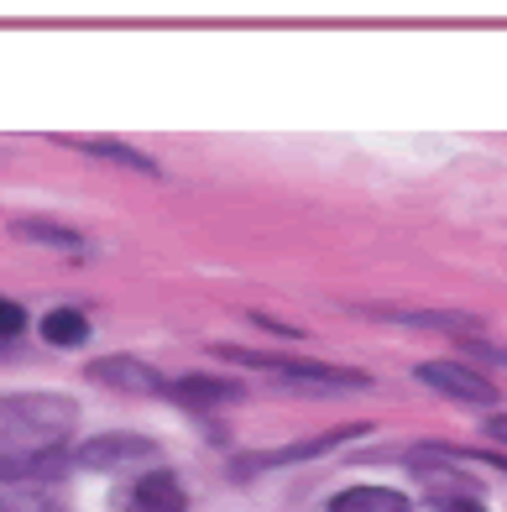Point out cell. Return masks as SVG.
<instances>
[{
  "label": "cell",
  "mask_w": 507,
  "mask_h": 512,
  "mask_svg": "<svg viewBox=\"0 0 507 512\" xmlns=\"http://www.w3.org/2000/svg\"><path fill=\"white\" fill-rule=\"evenodd\" d=\"M74 424L79 408L63 392H11L0 398V455H58Z\"/></svg>",
  "instance_id": "1"
},
{
  "label": "cell",
  "mask_w": 507,
  "mask_h": 512,
  "mask_svg": "<svg viewBox=\"0 0 507 512\" xmlns=\"http://www.w3.org/2000/svg\"><path fill=\"white\" fill-rule=\"evenodd\" d=\"M215 356L267 371V377L278 382L283 392H298V398H335V392H361V387H372V382L361 377V371H345V366H319V361H272V356H257V351H236V345H220Z\"/></svg>",
  "instance_id": "2"
},
{
  "label": "cell",
  "mask_w": 507,
  "mask_h": 512,
  "mask_svg": "<svg viewBox=\"0 0 507 512\" xmlns=\"http://www.w3.org/2000/svg\"><path fill=\"white\" fill-rule=\"evenodd\" d=\"M419 382L434 387V392H445V398H455V403H471V408H492L497 403V387L481 377V371H471L466 361H424Z\"/></svg>",
  "instance_id": "3"
},
{
  "label": "cell",
  "mask_w": 507,
  "mask_h": 512,
  "mask_svg": "<svg viewBox=\"0 0 507 512\" xmlns=\"http://www.w3.org/2000/svg\"><path fill=\"white\" fill-rule=\"evenodd\" d=\"M89 377L126 392V398H157V392H173V382L163 377V371H152L142 356H100L89 361Z\"/></svg>",
  "instance_id": "4"
},
{
  "label": "cell",
  "mask_w": 507,
  "mask_h": 512,
  "mask_svg": "<svg viewBox=\"0 0 507 512\" xmlns=\"http://www.w3.org/2000/svg\"><path fill=\"white\" fill-rule=\"evenodd\" d=\"M366 424H351V429H335V434H314V439H298V445H283V450H262V455H241L236 460V476H257V471H272V465H293V460H314V455H330L340 450L345 439H361Z\"/></svg>",
  "instance_id": "5"
},
{
  "label": "cell",
  "mask_w": 507,
  "mask_h": 512,
  "mask_svg": "<svg viewBox=\"0 0 507 512\" xmlns=\"http://www.w3.org/2000/svg\"><path fill=\"white\" fill-rule=\"evenodd\" d=\"M115 507L121 512H189V492L178 486L173 471H152V476H136L126 492H115Z\"/></svg>",
  "instance_id": "6"
},
{
  "label": "cell",
  "mask_w": 507,
  "mask_h": 512,
  "mask_svg": "<svg viewBox=\"0 0 507 512\" xmlns=\"http://www.w3.org/2000/svg\"><path fill=\"white\" fill-rule=\"evenodd\" d=\"M157 445L142 434H100V439H84L79 445V465L89 471H121V465H136V460H152Z\"/></svg>",
  "instance_id": "7"
},
{
  "label": "cell",
  "mask_w": 507,
  "mask_h": 512,
  "mask_svg": "<svg viewBox=\"0 0 507 512\" xmlns=\"http://www.w3.org/2000/svg\"><path fill=\"white\" fill-rule=\"evenodd\" d=\"M63 142L79 147V152H89V157H105V162H121V168H136V173L157 178V162L142 157L136 147H126V142H110V136H63Z\"/></svg>",
  "instance_id": "8"
},
{
  "label": "cell",
  "mask_w": 507,
  "mask_h": 512,
  "mask_svg": "<svg viewBox=\"0 0 507 512\" xmlns=\"http://www.w3.org/2000/svg\"><path fill=\"white\" fill-rule=\"evenodd\" d=\"M330 512H408V497L393 486H351L330 502Z\"/></svg>",
  "instance_id": "9"
},
{
  "label": "cell",
  "mask_w": 507,
  "mask_h": 512,
  "mask_svg": "<svg viewBox=\"0 0 507 512\" xmlns=\"http://www.w3.org/2000/svg\"><path fill=\"white\" fill-rule=\"evenodd\" d=\"M173 392H178L183 403H204V408H225V403H241L246 398V387L220 382V377H183V382H173Z\"/></svg>",
  "instance_id": "10"
},
{
  "label": "cell",
  "mask_w": 507,
  "mask_h": 512,
  "mask_svg": "<svg viewBox=\"0 0 507 512\" xmlns=\"http://www.w3.org/2000/svg\"><path fill=\"white\" fill-rule=\"evenodd\" d=\"M42 340H53V345H84L89 340V319L79 309H53V314H42Z\"/></svg>",
  "instance_id": "11"
},
{
  "label": "cell",
  "mask_w": 507,
  "mask_h": 512,
  "mask_svg": "<svg viewBox=\"0 0 507 512\" xmlns=\"http://www.w3.org/2000/svg\"><path fill=\"white\" fill-rule=\"evenodd\" d=\"M16 236H21V241H48V246H63V251H79V246H84L74 230H63V225H37V220H16Z\"/></svg>",
  "instance_id": "12"
},
{
  "label": "cell",
  "mask_w": 507,
  "mask_h": 512,
  "mask_svg": "<svg viewBox=\"0 0 507 512\" xmlns=\"http://www.w3.org/2000/svg\"><path fill=\"white\" fill-rule=\"evenodd\" d=\"M0 512H58V502L37 486H16V492L0 497Z\"/></svg>",
  "instance_id": "13"
},
{
  "label": "cell",
  "mask_w": 507,
  "mask_h": 512,
  "mask_svg": "<svg viewBox=\"0 0 507 512\" xmlns=\"http://www.w3.org/2000/svg\"><path fill=\"white\" fill-rule=\"evenodd\" d=\"M413 512V507H408ZM419 512H481V502L476 497H429Z\"/></svg>",
  "instance_id": "14"
},
{
  "label": "cell",
  "mask_w": 507,
  "mask_h": 512,
  "mask_svg": "<svg viewBox=\"0 0 507 512\" xmlns=\"http://www.w3.org/2000/svg\"><path fill=\"white\" fill-rule=\"evenodd\" d=\"M21 324H27V309L11 304V298H0V335H16Z\"/></svg>",
  "instance_id": "15"
},
{
  "label": "cell",
  "mask_w": 507,
  "mask_h": 512,
  "mask_svg": "<svg viewBox=\"0 0 507 512\" xmlns=\"http://www.w3.org/2000/svg\"><path fill=\"white\" fill-rule=\"evenodd\" d=\"M487 434L507 445V413H492V418H487Z\"/></svg>",
  "instance_id": "16"
}]
</instances>
